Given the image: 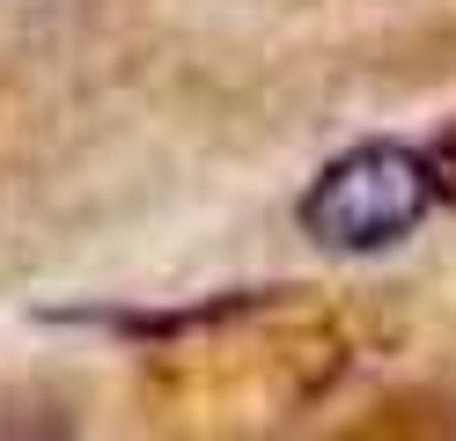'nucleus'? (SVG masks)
Returning a JSON list of instances; mask_svg holds the SVG:
<instances>
[{
	"instance_id": "1",
	"label": "nucleus",
	"mask_w": 456,
	"mask_h": 441,
	"mask_svg": "<svg viewBox=\"0 0 456 441\" xmlns=\"http://www.w3.org/2000/svg\"><path fill=\"white\" fill-rule=\"evenodd\" d=\"M427 206H435L427 162L412 147H397V140H368L354 155H338L302 192V228L324 250H383V243L419 228Z\"/></svg>"
},
{
	"instance_id": "2",
	"label": "nucleus",
	"mask_w": 456,
	"mask_h": 441,
	"mask_svg": "<svg viewBox=\"0 0 456 441\" xmlns=\"http://www.w3.org/2000/svg\"><path fill=\"white\" fill-rule=\"evenodd\" d=\"M419 162H427V184H435V199H456V126H449L435 147H427Z\"/></svg>"
}]
</instances>
